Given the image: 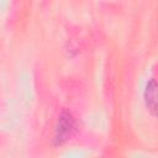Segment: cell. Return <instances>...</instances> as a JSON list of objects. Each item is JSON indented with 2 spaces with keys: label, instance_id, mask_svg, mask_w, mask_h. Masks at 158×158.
Segmentation results:
<instances>
[{
  "label": "cell",
  "instance_id": "6da1fadb",
  "mask_svg": "<svg viewBox=\"0 0 158 158\" xmlns=\"http://www.w3.org/2000/svg\"><path fill=\"white\" fill-rule=\"evenodd\" d=\"M75 131V120L68 111H62L54 130V144L59 146L68 141Z\"/></svg>",
  "mask_w": 158,
  "mask_h": 158
},
{
  "label": "cell",
  "instance_id": "7a4b0ae2",
  "mask_svg": "<svg viewBox=\"0 0 158 158\" xmlns=\"http://www.w3.org/2000/svg\"><path fill=\"white\" fill-rule=\"evenodd\" d=\"M143 100H144L148 112L153 117H156L157 115V81L154 78H151L148 83L146 84V88L143 91Z\"/></svg>",
  "mask_w": 158,
  "mask_h": 158
}]
</instances>
